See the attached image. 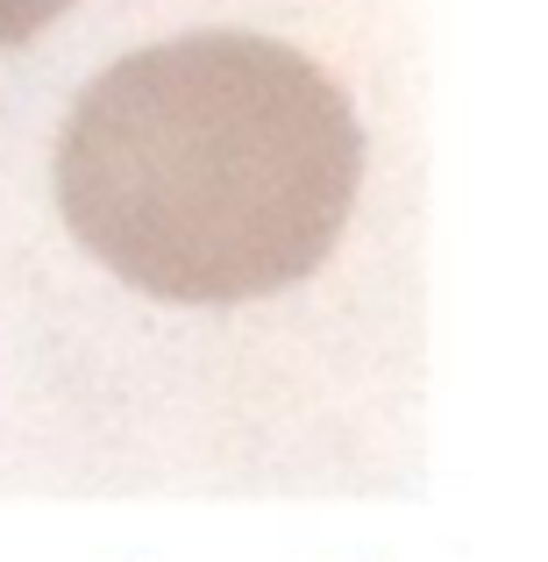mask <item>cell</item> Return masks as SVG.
Masks as SVG:
<instances>
[{
	"label": "cell",
	"instance_id": "1",
	"mask_svg": "<svg viewBox=\"0 0 548 562\" xmlns=\"http://www.w3.org/2000/svg\"><path fill=\"white\" fill-rule=\"evenodd\" d=\"M364 186L349 93L249 29L108 65L65 114L57 206L93 263L165 306L292 292L335 257Z\"/></svg>",
	"mask_w": 548,
	"mask_h": 562
},
{
	"label": "cell",
	"instance_id": "2",
	"mask_svg": "<svg viewBox=\"0 0 548 562\" xmlns=\"http://www.w3.org/2000/svg\"><path fill=\"white\" fill-rule=\"evenodd\" d=\"M79 8V0H0V50H14V43H36L51 22H65V14Z\"/></svg>",
	"mask_w": 548,
	"mask_h": 562
}]
</instances>
